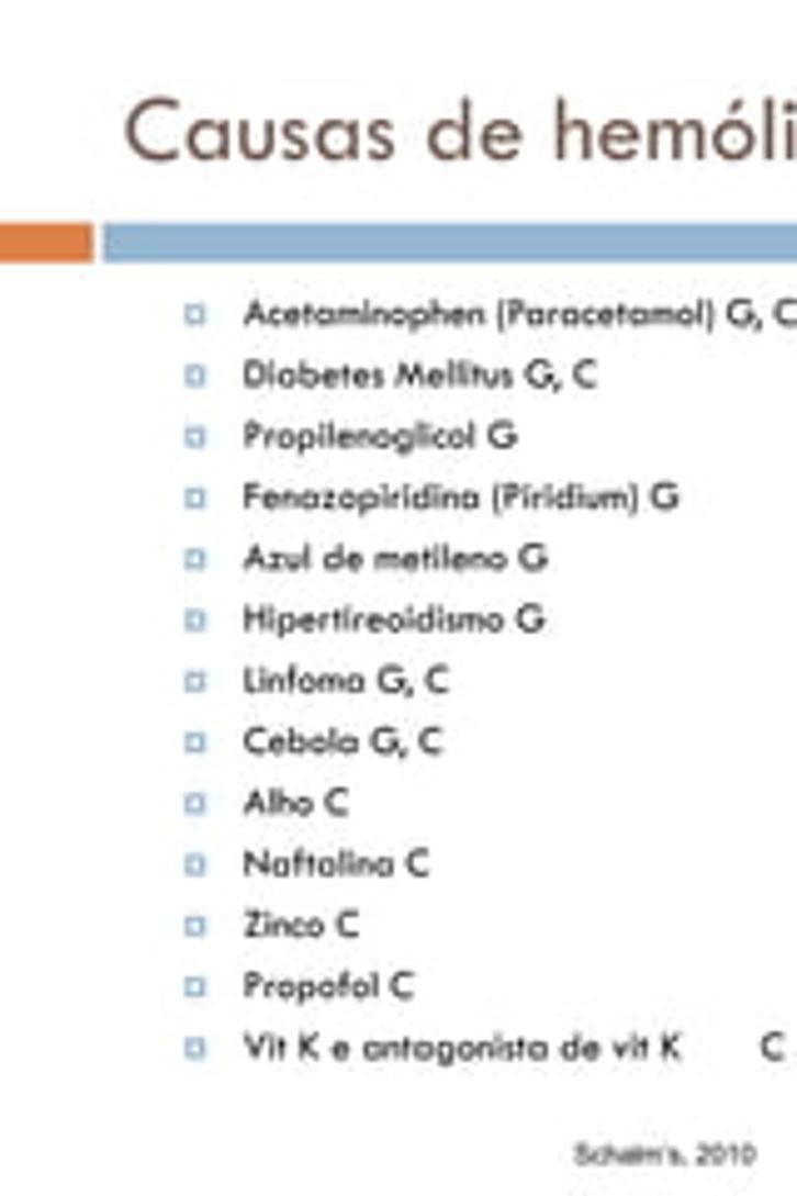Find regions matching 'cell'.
Listing matches in <instances>:
<instances>
[{
    "label": "cell",
    "mask_w": 797,
    "mask_h": 1196,
    "mask_svg": "<svg viewBox=\"0 0 797 1196\" xmlns=\"http://www.w3.org/2000/svg\"><path fill=\"white\" fill-rule=\"evenodd\" d=\"M184 569H190V573H205V569H210V549H184Z\"/></svg>",
    "instance_id": "19"
},
{
    "label": "cell",
    "mask_w": 797,
    "mask_h": 1196,
    "mask_svg": "<svg viewBox=\"0 0 797 1196\" xmlns=\"http://www.w3.org/2000/svg\"><path fill=\"white\" fill-rule=\"evenodd\" d=\"M793 314H797V310H793V300H783V304H777V320H783V324H797Z\"/></svg>",
    "instance_id": "39"
},
{
    "label": "cell",
    "mask_w": 797,
    "mask_h": 1196,
    "mask_svg": "<svg viewBox=\"0 0 797 1196\" xmlns=\"http://www.w3.org/2000/svg\"><path fill=\"white\" fill-rule=\"evenodd\" d=\"M184 932H190V938H205V932H210V917H205V913H190V917H184Z\"/></svg>",
    "instance_id": "24"
},
{
    "label": "cell",
    "mask_w": 797,
    "mask_h": 1196,
    "mask_svg": "<svg viewBox=\"0 0 797 1196\" xmlns=\"http://www.w3.org/2000/svg\"><path fill=\"white\" fill-rule=\"evenodd\" d=\"M728 314H733L738 324H748V320H753V304H748V300H733V304H728Z\"/></svg>",
    "instance_id": "34"
},
{
    "label": "cell",
    "mask_w": 797,
    "mask_h": 1196,
    "mask_svg": "<svg viewBox=\"0 0 797 1196\" xmlns=\"http://www.w3.org/2000/svg\"><path fill=\"white\" fill-rule=\"evenodd\" d=\"M518 563H524L528 573L549 569V549H543V544H524V549H518Z\"/></svg>",
    "instance_id": "12"
},
{
    "label": "cell",
    "mask_w": 797,
    "mask_h": 1196,
    "mask_svg": "<svg viewBox=\"0 0 797 1196\" xmlns=\"http://www.w3.org/2000/svg\"><path fill=\"white\" fill-rule=\"evenodd\" d=\"M712 150H718V160H748V155L757 150V130L748 125V120H718Z\"/></svg>",
    "instance_id": "4"
},
{
    "label": "cell",
    "mask_w": 797,
    "mask_h": 1196,
    "mask_svg": "<svg viewBox=\"0 0 797 1196\" xmlns=\"http://www.w3.org/2000/svg\"><path fill=\"white\" fill-rule=\"evenodd\" d=\"M763 1052H767V1057H783V1052H787V1042H783V1032H767V1042H763Z\"/></svg>",
    "instance_id": "35"
},
{
    "label": "cell",
    "mask_w": 797,
    "mask_h": 1196,
    "mask_svg": "<svg viewBox=\"0 0 797 1196\" xmlns=\"http://www.w3.org/2000/svg\"><path fill=\"white\" fill-rule=\"evenodd\" d=\"M339 932H345V938H355V932H359V913H355V907H345V913H339Z\"/></svg>",
    "instance_id": "30"
},
{
    "label": "cell",
    "mask_w": 797,
    "mask_h": 1196,
    "mask_svg": "<svg viewBox=\"0 0 797 1196\" xmlns=\"http://www.w3.org/2000/svg\"><path fill=\"white\" fill-rule=\"evenodd\" d=\"M184 873H190V878H205V873H210V858H205V852H184Z\"/></svg>",
    "instance_id": "18"
},
{
    "label": "cell",
    "mask_w": 797,
    "mask_h": 1196,
    "mask_svg": "<svg viewBox=\"0 0 797 1196\" xmlns=\"http://www.w3.org/2000/svg\"><path fill=\"white\" fill-rule=\"evenodd\" d=\"M593 145H598V135H588V125H583V120H563L559 150H593Z\"/></svg>",
    "instance_id": "8"
},
{
    "label": "cell",
    "mask_w": 797,
    "mask_h": 1196,
    "mask_svg": "<svg viewBox=\"0 0 797 1196\" xmlns=\"http://www.w3.org/2000/svg\"><path fill=\"white\" fill-rule=\"evenodd\" d=\"M444 744H449V738H444V728H424V734H419L424 753H444Z\"/></svg>",
    "instance_id": "15"
},
{
    "label": "cell",
    "mask_w": 797,
    "mask_h": 1196,
    "mask_svg": "<svg viewBox=\"0 0 797 1196\" xmlns=\"http://www.w3.org/2000/svg\"><path fill=\"white\" fill-rule=\"evenodd\" d=\"M184 813H190V818H205V813H210V797H205V793H184Z\"/></svg>",
    "instance_id": "20"
},
{
    "label": "cell",
    "mask_w": 797,
    "mask_h": 1196,
    "mask_svg": "<svg viewBox=\"0 0 797 1196\" xmlns=\"http://www.w3.org/2000/svg\"><path fill=\"white\" fill-rule=\"evenodd\" d=\"M449 683H453V679H449V669H444V663H434V669H429V689H434V693H444V689H449Z\"/></svg>",
    "instance_id": "28"
},
{
    "label": "cell",
    "mask_w": 797,
    "mask_h": 1196,
    "mask_svg": "<svg viewBox=\"0 0 797 1196\" xmlns=\"http://www.w3.org/2000/svg\"><path fill=\"white\" fill-rule=\"evenodd\" d=\"M598 150H604L608 160H633V155L643 150V130H638L633 120H608V125L598 130Z\"/></svg>",
    "instance_id": "6"
},
{
    "label": "cell",
    "mask_w": 797,
    "mask_h": 1196,
    "mask_svg": "<svg viewBox=\"0 0 797 1196\" xmlns=\"http://www.w3.org/2000/svg\"><path fill=\"white\" fill-rule=\"evenodd\" d=\"M184 628H190V634H205L210 614H205V608H184Z\"/></svg>",
    "instance_id": "21"
},
{
    "label": "cell",
    "mask_w": 797,
    "mask_h": 1196,
    "mask_svg": "<svg viewBox=\"0 0 797 1196\" xmlns=\"http://www.w3.org/2000/svg\"><path fill=\"white\" fill-rule=\"evenodd\" d=\"M653 504L658 508H673V504H678V489H673V484H653Z\"/></svg>",
    "instance_id": "23"
},
{
    "label": "cell",
    "mask_w": 797,
    "mask_h": 1196,
    "mask_svg": "<svg viewBox=\"0 0 797 1196\" xmlns=\"http://www.w3.org/2000/svg\"><path fill=\"white\" fill-rule=\"evenodd\" d=\"M184 753H210V734H184Z\"/></svg>",
    "instance_id": "29"
},
{
    "label": "cell",
    "mask_w": 797,
    "mask_h": 1196,
    "mask_svg": "<svg viewBox=\"0 0 797 1196\" xmlns=\"http://www.w3.org/2000/svg\"><path fill=\"white\" fill-rule=\"evenodd\" d=\"M184 150H190L194 160H225L229 125L225 120H194V125H184Z\"/></svg>",
    "instance_id": "2"
},
{
    "label": "cell",
    "mask_w": 797,
    "mask_h": 1196,
    "mask_svg": "<svg viewBox=\"0 0 797 1196\" xmlns=\"http://www.w3.org/2000/svg\"><path fill=\"white\" fill-rule=\"evenodd\" d=\"M543 618H549V614H543L539 604H524V608H518V628H528V634H534V628H543Z\"/></svg>",
    "instance_id": "14"
},
{
    "label": "cell",
    "mask_w": 797,
    "mask_h": 1196,
    "mask_svg": "<svg viewBox=\"0 0 797 1196\" xmlns=\"http://www.w3.org/2000/svg\"><path fill=\"white\" fill-rule=\"evenodd\" d=\"M245 744H249V748H270L274 738H270V728H249V734H245Z\"/></svg>",
    "instance_id": "32"
},
{
    "label": "cell",
    "mask_w": 797,
    "mask_h": 1196,
    "mask_svg": "<svg viewBox=\"0 0 797 1196\" xmlns=\"http://www.w3.org/2000/svg\"><path fill=\"white\" fill-rule=\"evenodd\" d=\"M379 689H384V693H404V689H409V679H404V669H394V663H389V669H379Z\"/></svg>",
    "instance_id": "13"
},
{
    "label": "cell",
    "mask_w": 797,
    "mask_h": 1196,
    "mask_svg": "<svg viewBox=\"0 0 797 1196\" xmlns=\"http://www.w3.org/2000/svg\"><path fill=\"white\" fill-rule=\"evenodd\" d=\"M479 150H484L489 160H518V150H524L518 120H489V125L479 130Z\"/></svg>",
    "instance_id": "5"
},
{
    "label": "cell",
    "mask_w": 797,
    "mask_h": 1196,
    "mask_svg": "<svg viewBox=\"0 0 797 1196\" xmlns=\"http://www.w3.org/2000/svg\"><path fill=\"white\" fill-rule=\"evenodd\" d=\"M210 992V977H184V997H205Z\"/></svg>",
    "instance_id": "33"
},
{
    "label": "cell",
    "mask_w": 797,
    "mask_h": 1196,
    "mask_svg": "<svg viewBox=\"0 0 797 1196\" xmlns=\"http://www.w3.org/2000/svg\"><path fill=\"white\" fill-rule=\"evenodd\" d=\"M205 504H210L205 489H184V508H205Z\"/></svg>",
    "instance_id": "36"
},
{
    "label": "cell",
    "mask_w": 797,
    "mask_h": 1196,
    "mask_svg": "<svg viewBox=\"0 0 797 1196\" xmlns=\"http://www.w3.org/2000/svg\"><path fill=\"white\" fill-rule=\"evenodd\" d=\"M184 1057H190V1062H205L210 1042H205V1037H190V1042H184Z\"/></svg>",
    "instance_id": "25"
},
{
    "label": "cell",
    "mask_w": 797,
    "mask_h": 1196,
    "mask_svg": "<svg viewBox=\"0 0 797 1196\" xmlns=\"http://www.w3.org/2000/svg\"><path fill=\"white\" fill-rule=\"evenodd\" d=\"M205 444H210L205 424H184V449H205Z\"/></svg>",
    "instance_id": "16"
},
{
    "label": "cell",
    "mask_w": 797,
    "mask_h": 1196,
    "mask_svg": "<svg viewBox=\"0 0 797 1196\" xmlns=\"http://www.w3.org/2000/svg\"><path fill=\"white\" fill-rule=\"evenodd\" d=\"M210 320V310L205 304H184V324H194V329H200V324Z\"/></svg>",
    "instance_id": "31"
},
{
    "label": "cell",
    "mask_w": 797,
    "mask_h": 1196,
    "mask_svg": "<svg viewBox=\"0 0 797 1196\" xmlns=\"http://www.w3.org/2000/svg\"><path fill=\"white\" fill-rule=\"evenodd\" d=\"M314 145H319L324 160H355L359 155V125L355 120H324L314 130Z\"/></svg>",
    "instance_id": "3"
},
{
    "label": "cell",
    "mask_w": 797,
    "mask_h": 1196,
    "mask_svg": "<svg viewBox=\"0 0 797 1196\" xmlns=\"http://www.w3.org/2000/svg\"><path fill=\"white\" fill-rule=\"evenodd\" d=\"M270 141H274V130L265 125V120H255V125H245V150L255 155V160H265V155H270Z\"/></svg>",
    "instance_id": "9"
},
{
    "label": "cell",
    "mask_w": 797,
    "mask_h": 1196,
    "mask_svg": "<svg viewBox=\"0 0 797 1196\" xmlns=\"http://www.w3.org/2000/svg\"><path fill=\"white\" fill-rule=\"evenodd\" d=\"M184 384H190V389H205V384H210V369H205V365H184Z\"/></svg>",
    "instance_id": "22"
},
{
    "label": "cell",
    "mask_w": 797,
    "mask_h": 1196,
    "mask_svg": "<svg viewBox=\"0 0 797 1196\" xmlns=\"http://www.w3.org/2000/svg\"><path fill=\"white\" fill-rule=\"evenodd\" d=\"M175 115H180L175 100H145V105L130 110V141H135V150L150 155V160H170L175 145L184 141Z\"/></svg>",
    "instance_id": "1"
},
{
    "label": "cell",
    "mask_w": 797,
    "mask_h": 1196,
    "mask_svg": "<svg viewBox=\"0 0 797 1196\" xmlns=\"http://www.w3.org/2000/svg\"><path fill=\"white\" fill-rule=\"evenodd\" d=\"M429 150L439 160H463L469 155V120H439L429 125Z\"/></svg>",
    "instance_id": "7"
},
{
    "label": "cell",
    "mask_w": 797,
    "mask_h": 1196,
    "mask_svg": "<svg viewBox=\"0 0 797 1196\" xmlns=\"http://www.w3.org/2000/svg\"><path fill=\"white\" fill-rule=\"evenodd\" d=\"M593 379H598V369H593L588 359H583V365H579V384H593Z\"/></svg>",
    "instance_id": "38"
},
{
    "label": "cell",
    "mask_w": 797,
    "mask_h": 1196,
    "mask_svg": "<svg viewBox=\"0 0 797 1196\" xmlns=\"http://www.w3.org/2000/svg\"><path fill=\"white\" fill-rule=\"evenodd\" d=\"M514 439H518V424L514 420H494V424H489V444H494V449H514Z\"/></svg>",
    "instance_id": "11"
},
{
    "label": "cell",
    "mask_w": 797,
    "mask_h": 1196,
    "mask_svg": "<svg viewBox=\"0 0 797 1196\" xmlns=\"http://www.w3.org/2000/svg\"><path fill=\"white\" fill-rule=\"evenodd\" d=\"M184 689H190V693H205V689H210V673H205V669H190V673H184Z\"/></svg>",
    "instance_id": "27"
},
{
    "label": "cell",
    "mask_w": 797,
    "mask_h": 1196,
    "mask_svg": "<svg viewBox=\"0 0 797 1196\" xmlns=\"http://www.w3.org/2000/svg\"><path fill=\"white\" fill-rule=\"evenodd\" d=\"M528 384H553V365H528Z\"/></svg>",
    "instance_id": "26"
},
{
    "label": "cell",
    "mask_w": 797,
    "mask_h": 1196,
    "mask_svg": "<svg viewBox=\"0 0 797 1196\" xmlns=\"http://www.w3.org/2000/svg\"><path fill=\"white\" fill-rule=\"evenodd\" d=\"M324 808H329V813H349V787H329V793H324Z\"/></svg>",
    "instance_id": "17"
},
{
    "label": "cell",
    "mask_w": 797,
    "mask_h": 1196,
    "mask_svg": "<svg viewBox=\"0 0 797 1196\" xmlns=\"http://www.w3.org/2000/svg\"><path fill=\"white\" fill-rule=\"evenodd\" d=\"M409 868H414V873H424V868H429V852H424V848L409 852Z\"/></svg>",
    "instance_id": "37"
},
{
    "label": "cell",
    "mask_w": 797,
    "mask_h": 1196,
    "mask_svg": "<svg viewBox=\"0 0 797 1196\" xmlns=\"http://www.w3.org/2000/svg\"><path fill=\"white\" fill-rule=\"evenodd\" d=\"M369 748H379V753H404V738H398V728H374V734H369Z\"/></svg>",
    "instance_id": "10"
}]
</instances>
